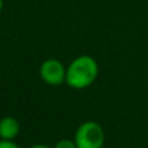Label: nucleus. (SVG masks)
I'll return each mask as SVG.
<instances>
[{"label": "nucleus", "instance_id": "nucleus-4", "mask_svg": "<svg viewBox=\"0 0 148 148\" xmlns=\"http://www.w3.org/2000/svg\"><path fill=\"white\" fill-rule=\"evenodd\" d=\"M20 132V123L13 117H4L0 119V138L4 140H13Z\"/></svg>", "mask_w": 148, "mask_h": 148}, {"label": "nucleus", "instance_id": "nucleus-8", "mask_svg": "<svg viewBox=\"0 0 148 148\" xmlns=\"http://www.w3.org/2000/svg\"><path fill=\"white\" fill-rule=\"evenodd\" d=\"M1 9H3V0H0V12H1Z\"/></svg>", "mask_w": 148, "mask_h": 148}, {"label": "nucleus", "instance_id": "nucleus-5", "mask_svg": "<svg viewBox=\"0 0 148 148\" xmlns=\"http://www.w3.org/2000/svg\"><path fill=\"white\" fill-rule=\"evenodd\" d=\"M54 148H77L75 144V142L71 139H62L59 140L58 143L55 144V147Z\"/></svg>", "mask_w": 148, "mask_h": 148}, {"label": "nucleus", "instance_id": "nucleus-6", "mask_svg": "<svg viewBox=\"0 0 148 148\" xmlns=\"http://www.w3.org/2000/svg\"><path fill=\"white\" fill-rule=\"evenodd\" d=\"M0 148H20L13 140H0Z\"/></svg>", "mask_w": 148, "mask_h": 148}, {"label": "nucleus", "instance_id": "nucleus-7", "mask_svg": "<svg viewBox=\"0 0 148 148\" xmlns=\"http://www.w3.org/2000/svg\"><path fill=\"white\" fill-rule=\"evenodd\" d=\"M29 148H50V147H47V145H45V144H34Z\"/></svg>", "mask_w": 148, "mask_h": 148}, {"label": "nucleus", "instance_id": "nucleus-3", "mask_svg": "<svg viewBox=\"0 0 148 148\" xmlns=\"http://www.w3.org/2000/svg\"><path fill=\"white\" fill-rule=\"evenodd\" d=\"M66 73H67V68L58 59H47L42 62L39 67L41 79L46 84L53 87H59L63 83H66Z\"/></svg>", "mask_w": 148, "mask_h": 148}, {"label": "nucleus", "instance_id": "nucleus-2", "mask_svg": "<svg viewBox=\"0 0 148 148\" xmlns=\"http://www.w3.org/2000/svg\"><path fill=\"white\" fill-rule=\"evenodd\" d=\"M77 148H102L105 144V131L95 121H87L77 127L73 138Z\"/></svg>", "mask_w": 148, "mask_h": 148}, {"label": "nucleus", "instance_id": "nucleus-1", "mask_svg": "<svg viewBox=\"0 0 148 148\" xmlns=\"http://www.w3.org/2000/svg\"><path fill=\"white\" fill-rule=\"evenodd\" d=\"M98 76V64L90 55L75 58L67 67L66 84L73 89H85L90 87Z\"/></svg>", "mask_w": 148, "mask_h": 148}]
</instances>
